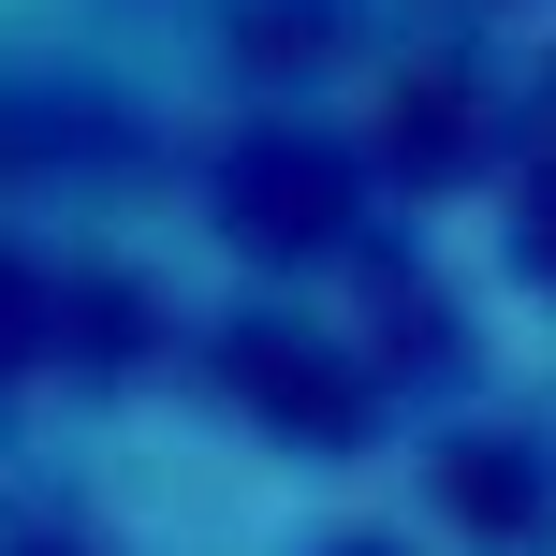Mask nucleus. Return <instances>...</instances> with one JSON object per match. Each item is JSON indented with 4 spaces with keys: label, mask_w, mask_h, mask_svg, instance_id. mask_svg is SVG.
I'll return each mask as SVG.
<instances>
[{
    "label": "nucleus",
    "mask_w": 556,
    "mask_h": 556,
    "mask_svg": "<svg viewBox=\"0 0 556 556\" xmlns=\"http://www.w3.org/2000/svg\"><path fill=\"white\" fill-rule=\"evenodd\" d=\"M132 15V0H0V103H15V88H45L59 59L88 45V29H117Z\"/></svg>",
    "instance_id": "obj_1"
}]
</instances>
